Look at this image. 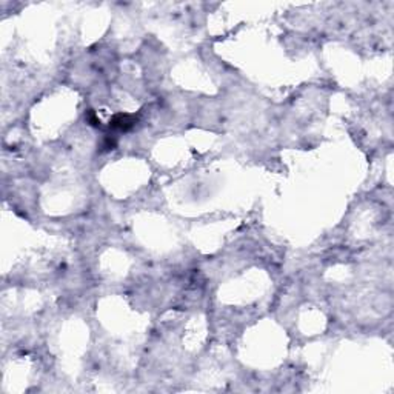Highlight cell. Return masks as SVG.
<instances>
[{
    "label": "cell",
    "instance_id": "1",
    "mask_svg": "<svg viewBox=\"0 0 394 394\" xmlns=\"http://www.w3.org/2000/svg\"><path fill=\"white\" fill-rule=\"evenodd\" d=\"M136 123V119L132 117V115H128V114H119L115 115V117L111 120V127L113 128H117V130H128L130 127Z\"/></svg>",
    "mask_w": 394,
    "mask_h": 394
}]
</instances>
